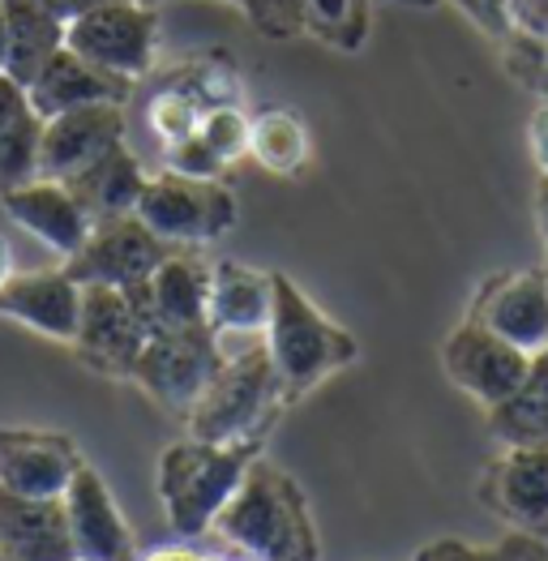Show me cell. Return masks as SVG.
Returning <instances> with one entry per match:
<instances>
[{
	"mask_svg": "<svg viewBox=\"0 0 548 561\" xmlns=\"http://www.w3.org/2000/svg\"><path fill=\"white\" fill-rule=\"evenodd\" d=\"M210 531L244 558L258 561H321L318 523L309 515L305 489L271 463L253 459Z\"/></svg>",
	"mask_w": 548,
	"mask_h": 561,
	"instance_id": "cell-1",
	"label": "cell"
},
{
	"mask_svg": "<svg viewBox=\"0 0 548 561\" xmlns=\"http://www.w3.org/2000/svg\"><path fill=\"white\" fill-rule=\"evenodd\" d=\"M271 279L274 305L262 343H266L274 374L283 381L287 403H296L300 394H309L330 374L347 369L361 356V347H356V339L347 330L334 327L287 275H271Z\"/></svg>",
	"mask_w": 548,
	"mask_h": 561,
	"instance_id": "cell-2",
	"label": "cell"
},
{
	"mask_svg": "<svg viewBox=\"0 0 548 561\" xmlns=\"http://www.w3.org/2000/svg\"><path fill=\"white\" fill-rule=\"evenodd\" d=\"M283 408H287L283 381L266 356V343H258L236 356H224V365L206 381L197 403L184 412V424L189 437L197 442L236 446V442H262Z\"/></svg>",
	"mask_w": 548,
	"mask_h": 561,
	"instance_id": "cell-3",
	"label": "cell"
},
{
	"mask_svg": "<svg viewBox=\"0 0 548 561\" xmlns=\"http://www.w3.org/2000/svg\"><path fill=\"white\" fill-rule=\"evenodd\" d=\"M262 455V442H176L159 455V502L181 540H197L210 531L215 515L228 506L236 484L244 480L249 463Z\"/></svg>",
	"mask_w": 548,
	"mask_h": 561,
	"instance_id": "cell-4",
	"label": "cell"
},
{
	"mask_svg": "<svg viewBox=\"0 0 548 561\" xmlns=\"http://www.w3.org/2000/svg\"><path fill=\"white\" fill-rule=\"evenodd\" d=\"M134 215L159 240L197 249V244L228 236L240 219V206L224 181H193V176L163 168L159 176H146Z\"/></svg>",
	"mask_w": 548,
	"mask_h": 561,
	"instance_id": "cell-5",
	"label": "cell"
},
{
	"mask_svg": "<svg viewBox=\"0 0 548 561\" xmlns=\"http://www.w3.org/2000/svg\"><path fill=\"white\" fill-rule=\"evenodd\" d=\"M219 365H224V352L206 322L181 330H155L137 356L129 381H137L159 408L184 416Z\"/></svg>",
	"mask_w": 548,
	"mask_h": 561,
	"instance_id": "cell-6",
	"label": "cell"
},
{
	"mask_svg": "<svg viewBox=\"0 0 548 561\" xmlns=\"http://www.w3.org/2000/svg\"><path fill=\"white\" fill-rule=\"evenodd\" d=\"M65 47L134 87L155 65V13L134 0H103L65 26Z\"/></svg>",
	"mask_w": 548,
	"mask_h": 561,
	"instance_id": "cell-7",
	"label": "cell"
},
{
	"mask_svg": "<svg viewBox=\"0 0 548 561\" xmlns=\"http://www.w3.org/2000/svg\"><path fill=\"white\" fill-rule=\"evenodd\" d=\"M176 244L159 240L137 215H112L99 219L87 236V244L65 257V275L73 283H107V287H134L150 279V271L172 253Z\"/></svg>",
	"mask_w": 548,
	"mask_h": 561,
	"instance_id": "cell-8",
	"label": "cell"
},
{
	"mask_svg": "<svg viewBox=\"0 0 548 561\" xmlns=\"http://www.w3.org/2000/svg\"><path fill=\"white\" fill-rule=\"evenodd\" d=\"M442 365H446V377L463 394H471L480 408H498L523 381L532 356L523 347H514L510 339H502L498 330H489L484 322L463 318L450 330V339L442 343Z\"/></svg>",
	"mask_w": 548,
	"mask_h": 561,
	"instance_id": "cell-9",
	"label": "cell"
},
{
	"mask_svg": "<svg viewBox=\"0 0 548 561\" xmlns=\"http://www.w3.org/2000/svg\"><path fill=\"white\" fill-rule=\"evenodd\" d=\"M146 339H150L146 322L137 318L125 287H107V283H87L82 287V318H78L73 347L94 374L129 377Z\"/></svg>",
	"mask_w": 548,
	"mask_h": 561,
	"instance_id": "cell-10",
	"label": "cell"
},
{
	"mask_svg": "<svg viewBox=\"0 0 548 561\" xmlns=\"http://www.w3.org/2000/svg\"><path fill=\"white\" fill-rule=\"evenodd\" d=\"M274 305V279L240 266V262H210V296H206V327L224 356L258 347Z\"/></svg>",
	"mask_w": 548,
	"mask_h": 561,
	"instance_id": "cell-11",
	"label": "cell"
},
{
	"mask_svg": "<svg viewBox=\"0 0 548 561\" xmlns=\"http://www.w3.org/2000/svg\"><path fill=\"white\" fill-rule=\"evenodd\" d=\"M125 296L134 300L137 318L146 322V334L202 327L206 322V296H210V262L176 244L150 271V279L125 287Z\"/></svg>",
	"mask_w": 548,
	"mask_h": 561,
	"instance_id": "cell-12",
	"label": "cell"
},
{
	"mask_svg": "<svg viewBox=\"0 0 548 561\" xmlns=\"http://www.w3.org/2000/svg\"><path fill=\"white\" fill-rule=\"evenodd\" d=\"M480 502L514 531L548 540V442L545 446H505L484 468Z\"/></svg>",
	"mask_w": 548,
	"mask_h": 561,
	"instance_id": "cell-13",
	"label": "cell"
},
{
	"mask_svg": "<svg viewBox=\"0 0 548 561\" xmlns=\"http://www.w3.org/2000/svg\"><path fill=\"white\" fill-rule=\"evenodd\" d=\"M65 523H69V545L78 561H137V545L129 523L121 515L112 489L94 468H78L69 489L60 493Z\"/></svg>",
	"mask_w": 548,
	"mask_h": 561,
	"instance_id": "cell-14",
	"label": "cell"
},
{
	"mask_svg": "<svg viewBox=\"0 0 548 561\" xmlns=\"http://www.w3.org/2000/svg\"><path fill=\"white\" fill-rule=\"evenodd\" d=\"M527 356L548 347V271H505L480 287L471 313Z\"/></svg>",
	"mask_w": 548,
	"mask_h": 561,
	"instance_id": "cell-15",
	"label": "cell"
},
{
	"mask_svg": "<svg viewBox=\"0 0 548 561\" xmlns=\"http://www.w3.org/2000/svg\"><path fill=\"white\" fill-rule=\"evenodd\" d=\"M82 468V450L65 433L0 428V484L22 497H60Z\"/></svg>",
	"mask_w": 548,
	"mask_h": 561,
	"instance_id": "cell-16",
	"label": "cell"
},
{
	"mask_svg": "<svg viewBox=\"0 0 548 561\" xmlns=\"http://www.w3.org/2000/svg\"><path fill=\"white\" fill-rule=\"evenodd\" d=\"M116 141H125V112H121V103H91V107L60 112V116L44 121L39 176L69 181L87 163H94L103 150H112Z\"/></svg>",
	"mask_w": 548,
	"mask_h": 561,
	"instance_id": "cell-17",
	"label": "cell"
},
{
	"mask_svg": "<svg viewBox=\"0 0 548 561\" xmlns=\"http://www.w3.org/2000/svg\"><path fill=\"white\" fill-rule=\"evenodd\" d=\"M0 206L18 228L39 236L47 249H56L60 257H73L94 228V219L82 210V202L69 193V185L65 181H47V176H31L22 185L0 188Z\"/></svg>",
	"mask_w": 548,
	"mask_h": 561,
	"instance_id": "cell-18",
	"label": "cell"
},
{
	"mask_svg": "<svg viewBox=\"0 0 548 561\" xmlns=\"http://www.w3.org/2000/svg\"><path fill=\"white\" fill-rule=\"evenodd\" d=\"M0 318L39 330L56 343H73L82 318V283L65 271H31L0 283Z\"/></svg>",
	"mask_w": 548,
	"mask_h": 561,
	"instance_id": "cell-19",
	"label": "cell"
},
{
	"mask_svg": "<svg viewBox=\"0 0 548 561\" xmlns=\"http://www.w3.org/2000/svg\"><path fill=\"white\" fill-rule=\"evenodd\" d=\"M0 553L9 561H73L60 497H22L0 484Z\"/></svg>",
	"mask_w": 548,
	"mask_h": 561,
	"instance_id": "cell-20",
	"label": "cell"
},
{
	"mask_svg": "<svg viewBox=\"0 0 548 561\" xmlns=\"http://www.w3.org/2000/svg\"><path fill=\"white\" fill-rule=\"evenodd\" d=\"M26 99H31L39 121H52L60 112L91 107V103H125L129 99V82L94 69L91 60H82L78 51L60 47V51H52V60H47L44 69L31 78Z\"/></svg>",
	"mask_w": 548,
	"mask_h": 561,
	"instance_id": "cell-21",
	"label": "cell"
},
{
	"mask_svg": "<svg viewBox=\"0 0 548 561\" xmlns=\"http://www.w3.org/2000/svg\"><path fill=\"white\" fill-rule=\"evenodd\" d=\"M65 185L82 202V210L99 224V219H112V215H134L137 197L146 188V172H141L137 154H129V146L116 141L112 150H103L94 163H87Z\"/></svg>",
	"mask_w": 548,
	"mask_h": 561,
	"instance_id": "cell-22",
	"label": "cell"
},
{
	"mask_svg": "<svg viewBox=\"0 0 548 561\" xmlns=\"http://www.w3.org/2000/svg\"><path fill=\"white\" fill-rule=\"evenodd\" d=\"M4 26H9V60L4 73L18 87H31V78L52 60V51L65 47V22L52 18L44 0H0Z\"/></svg>",
	"mask_w": 548,
	"mask_h": 561,
	"instance_id": "cell-23",
	"label": "cell"
},
{
	"mask_svg": "<svg viewBox=\"0 0 548 561\" xmlns=\"http://www.w3.org/2000/svg\"><path fill=\"white\" fill-rule=\"evenodd\" d=\"M39 138H44V121L35 116L26 87L0 73V188L39 176Z\"/></svg>",
	"mask_w": 548,
	"mask_h": 561,
	"instance_id": "cell-24",
	"label": "cell"
},
{
	"mask_svg": "<svg viewBox=\"0 0 548 561\" xmlns=\"http://www.w3.org/2000/svg\"><path fill=\"white\" fill-rule=\"evenodd\" d=\"M489 428L502 446H545L548 442V347L532 356L514 394L489 408Z\"/></svg>",
	"mask_w": 548,
	"mask_h": 561,
	"instance_id": "cell-25",
	"label": "cell"
},
{
	"mask_svg": "<svg viewBox=\"0 0 548 561\" xmlns=\"http://www.w3.org/2000/svg\"><path fill=\"white\" fill-rule=\"evenodd\" d=\"M249 154L274 172V176H296L309 163V134L305 121L292 107H266L249 121Z\"/></svg>",
	"mask_w": 548,
	"mask_h": 561,
	"instance_id": "cell-26",
	"label": "cell"
},
{
	"mask_svg": "<svg viewBox=\"0 0 548 561\" xmlns=\"http://www.w3.org/2000/svg\"><path fill=\"white\" fill-rule=\"evenodd\" d=\"M305 31L352 51V47L365 44L368 4L365 0H305Z\"/></svg>",
	"mask_w": 548,
	"mask_h": 561,
	"instance_id": "cell-27",
	"label": "cell"
},
{
	"mask_svg": "<svg viewBox=\"0 0 548 561\" xmlns=\"http://www.w3.org/2000/svg\"><path fill=\"white\" fill-rule=\"evenodd\" d=\"M146 116H150V129L163 138V146H172V141H184L197 134L202 103L184 91V87H168V91H159L150 99V112Z\"/></svg>",
	"mask_w": 548,
	"mask_h": 561,
	"instance_id": "cell-28",
	"label": "cell"
},
{
	"mask_svg": "<svg viewBox=\"0 0 548 561\" xmlns=\"http://www.w3.org/2000/svg\"><path fill=\"white\" fill-rule=\"evenodd\" d=\"M197 134H202V141H206L224 163H236L240 154H249V116H244L240 107H231V103L206 107Z\"/></svg>",
	"mask_w": 548,
	"mask_h": 561,
	"instance_id": "cell-29",
	"label": "cell"
},
{
	"mask_svg": "<svg viewBox=\"0 0 548 561\" xmlns=\"http://www.w3.org/2000/svg\"><path fill=\"white\" fill-rule=\"evenodd\" d=\"M253 31L266 39H292L305 31V0H240Z\"/></svg>",
	"mask_w": 548,
	"mask_h": 561,
	"instance_id": "cell-30",
	"label": "cell"
},
{
	"mask_svg": "<svg viewBox=\"0 0 548 561\" xmlns=\"http://www.w3.org/2000/svg\"><path fill=\"white\" fill-rule=\"evenodd\" d=\"M224 168H228V163L202 141V134L168 146V172H181V176H193V181H219Z\"/></svg>",
	"mask_w": 548,
	"mask_h": 561,
	"instance_id": "cell-31",
	"label": "cell"
},
{
	"mask_svg": "<svg viewBox=\"0 0 548 561\" xmlns=\"http://www.w3.org/2000/svg\"><path fill=\"white\" fill-rule=\"evenodd\" d=\"M458 4L484 35H493V39H514L518 31H514V9H510V0H450Z\"/></svg>",
	"mask_w": 548,
	"mask_h": 561,
	"instance_id": "cell-32",
	"label": "cell"
},
{
	"mask_svg": "<svg viewBox=\"0 0 548 561\" xmlns=\"http://www.w3.org/2000/svg\"><path fill=\"white\" fill-rule=\"evenodd\" d=\"M411 561H505L502 545L498 549H480V545H467L455 536H442V540H429L424 549H415Z\"/></svg>",
	"mask_w": 548,
	"mask_h": 561,
	"instance_id": "cell-33",
	"label": "cell"
},
{
	"mask_svg": "<svg viewBox=\"0 0 548 561\" xmlns=\"http://www.w3.org/2000/svg\"><path fill=\"white\" fill-rule=\"evenodd\" d=\"M502 558L505 561H548V549L540 536H527V531H514L502 540Z\"/></svg>",
	"mask_w": 548,
	"mask_h": 561,
	"instance_id": "cell-34",
	"label": "cell"
},
{
	"mask_svg": "<svg viewBox=\"0 0 548 561\" xmlns=\"http://www.w3.org/2000/svg\"><path fill=\"white\" fill-rule=\"evenodd\" d=\"M532 154H536L540 172L548 176V99L536 107V116H532Z\"/></svg>",
	"mask_w": 548,
	"mask_h": 561,
	"instance_id": "cell-35",
	"label": "cell"
},
{
	"mask_svg": "<svg viewBox=\"0 0 548 561\" xmlns=\"http://www.w3.org/2000/svg\"><path fill=\"white\" fill-rule=\"evenodd\" d=\"M47 9H52V18H60L65 26L73 22V18H82V13H91L94 4H103V0H44Z\"/></svg>",
	"mask_w": 548,
	"mask_h": 561,
	"instance_id": "cell-36",
	"label": "cell"
},
{
	"mask_svg": "<svg viewBox=\"0 0 548 561\" xmlns=\"http://www.w3.org/2000/svg\"><path fill=\"white\" fill-rule=\"evenodd\" d=\"M141 561H224V558H206V553H193V549H159V553H146Z\"/></svg>",
	"mask_w": 548,
	"mask_h": 561,
	"instance_id": "cell-37",
	"label": "cell"
},
{
	"mask_svg": "<svg viewBox=\"0 0 548 561\" xmlns=\"http://www.w3.org/2000/svg\"><path fill=\"white\" fill-rule=\"evenodd\" d=\"M536 219H540V236L548 244V176L540 172V185H536Z\"/></svg>",
	"mask_w": 548,
	"mask_h": 561,
	"instance_id": "cell-38",
	"label": "cell"
},
{
	"mask_svg": "<svg viewBox=\"0 0 548 561\" xmlns=\"http://www.w3.org/2000/svg\"><path fill=\"white\" fill-rule=\"evenodd\" d=\"M13 275V249H9V240L0 236V283Z\"/></svg>",
	"mask_w": 548,
	"mask_h": 561,
	"instance_id": "cell-39",
	"label": "cell"
},
{
	"mask_svg": "<svg viewBox=\"0 0 548 561\" xmlns=\"http://www.w3.org/2000/svg\"><path fill=\"white\" fill-rule=\"evenodd\" d=\"M4 60H9V26H4V9H0V73H4Z\"/></svg>",
	"mask_w": 548,
	"mask_h": 561,
	"instance_id": "cell-40",
	"label": "cell"
},
{
	"mask_svg": "<svg viewBox=\"0 0 548 561\" xmlns=\"http://www.w3.org/2000/svg\"><path fill=\"white\" fill-rule=\"evenodd\" d=\"M399 4H420V9H429V4H437V0H399Z\"/></svg>",
	"mask_w": 548,
	"mask_h": 561,
	"instance_id": "cell-41",
	"label": "cell"
},
{
	"mask_svg": "<svg viewBox=\"0 0 548 561\" xmlns=\"http://www.w3.org/2000/svg\"><path fill=\"white\" fill-rule=\"evenodd\" d=\"M134 4H159V0H134Z\"/></svg>",
	"mask_w": 548,
	"mask_h": 561,
	"instance_id": "cell-42",
	"label": "cell"
},
{
	"mask_svg": "<svg viewBox=\"0 0 548 561\" xmlns=\"http://www.w3.org/2000/svg\"><path fill=\"white\" fill-rule=\"evenodd\" d=\"M236 561H258V558H244V553H240V558H236Z\"/></svg>",
	"mask_w": 548,
	"mask_h": 561,
	"instance_id": "cell-43",
	"label": "cell"
},
{
	"mask_svg": "<svg viewBox=\"0 0 548 561\" xmlns=\"http://www.w3.org/2000/svg\"><path fill=\"white\" fill-rule=\"evenodd\" d=\"M0 561H9V558H4V553H0Z\"/></svg>",
	"mask_w": 548,
	"mask_h": 561,
	"instance_id": "cell-44",
	"label": "cell"
},
{
	"mask_svg": "<svg viewBox=\"0 0 548 561\" xmlns=\"http://www.w3.org/2000/svg\"><path fill=\"white\" fill-rule=\"evenodd\" d=\"M231 4H240V0H231Z\"/></svg>",
	"mask_w": 548,
	"mask_h": 561,
	"instance_id": "cell-45",
	"label": "cell"
},
{
	"mask_svg": "<svg viewBox=\"0 0 548 561\" xmlns=\"http://www.w3.org/2000/svg\"><path fill=\"white\" fill-rule=\"evenodd\" d=\"M73 561H78V558H73Z\"/></svg>",
	"mask_w": 548,
	"mask_h": 561,
	"instance_id": "cell-46",
	"label": "cell"
}]
</instances>
